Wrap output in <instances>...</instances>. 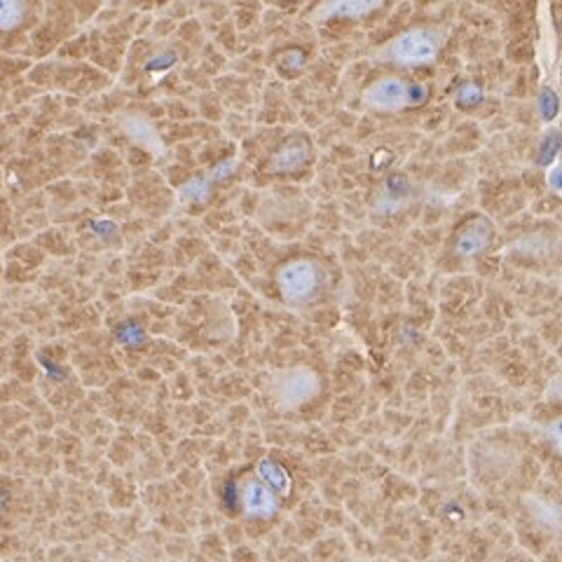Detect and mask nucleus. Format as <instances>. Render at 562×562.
Returning a JSON list of instances; mask_svg holds the SVG:
<instances>
[{
	"instance_id": "obj_1",
	"label": "nucleus",
	"mask_w": 562,
	"mask_h": 562,
	"mask_svg": "<svg viewBox=\"0 0 562 562\" xmlns=\"http://www.w3.org/2000/svg\"><path fill=\"white\" fill-rule=\"evenodd\" d=\"M239 504H241V512L249 518L268 520L277 514V495L260 481H249L241 485Z\"/></svg>"
},
{
	"instance_id": "obj_2",
	"label": "nucleus",
	"mask_w": 562,
	"mask_h": 562,
	"mask_svg": "<svg viewBox=\"0 0 562 562\" xmlns=\"http://www.w3.org/2000/svg\"><path fill=\"white\" fill-rule=\"evenodd\" d=\"M258 481L266 487H270L274 495L286 497L291 492V476L286 473V469L272 460H262L258 464Z\"/></svg>"
},
{
	"instance_id": "obj_3",
	"label": "nucleus",
	"mask_w": 562,
	"mask_h": 562,
	"mask_svg": "<svg viewBox=\"0 0 562 562\" xmlns=\"http://www.w3.org/2000/svg\"><path fill=\"white\" fill-rule=\"evenodd\" d=\"M26 8L22 3H12V0H0V31H10L20 26L24 20Z\"/></svg>"
}]
</instances>
